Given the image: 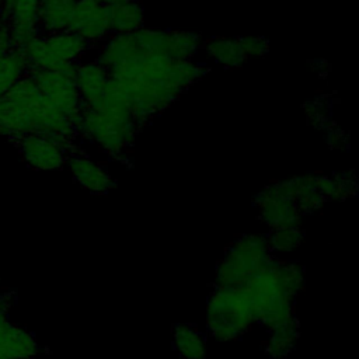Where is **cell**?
Masks as SVG:
<instances>
[{
    "mask_svg": "<svg viewBox=\"0 0 359 359\" xmlns=\"http://www.w3.org/2000/svg\"><path fill=\"white\" fill-rule=\"evenodd\" d=\"M107 72L118 83L132 118L140 128L201 80L208 69L192 60L150 56L114 66Z\"/></svg>",
    "mask_w": 359,
    "mask_h": 359,
    "instance_id": "cell-1",
    "label": "cell"
},
{
    "mask_svg": "<svg viewBox=\"0 0 359 359\" xmlns=\"http://www.w3.org/2000/svg\"><path fill=\"white\" fill-rule=\"evenodd\" d=\"M36 133L53 139L70 153L79 137L70 119L39 91L28 72L0 97V135Z\"/></svg>",
    "mask_w": 359,
    "mask_h": 359,
    "instance_id": "cell-2",
    "label": "cell"
},
{
    "mask_svg": "<svg viewBox=\"0 0 359 359\" xmlns=\"http://www.w3.org/2000/svg\"><path fill=\"white\" fill-rule=\"evenodd\" d=\"M137 129L125 95L111 77L102 97L94 105H81L76 123L77 136L91 140L114 157H119L132 146Z\"/></svg>",
    "mask_w": 359,
    "mask_h": 359,
    "instance_id": "cell-3",
    "label": "cell"
},
{
    "mask_svg": "<svg viewBox=\"0 0 359 359\" xmlns=\"http://www.w3.org/2000/svg\"><path fill=\"white\" fill-rule=\"evenodd\" d=\"M282 261L269 255L268 259L243 285L250 300L254 323L269 332L294 318L293 300L279 279Z\"/></svg>",
    "mask_w": 359,
    "mask_h": 359,
    "instance_id": "cell-4",
    "label": "cell"
},
{
    "mask_svg": "<svg viewBox=\"0 0 359 359\" xmlns=\"http://www.w3.org/2000/svg\"><path fill=\"white\" fill-rule=\"evenodd\" d=\"M254 324L250 300L243 286H215L206 306V327L219 342L245 334Z\"/></svg>",
    "mask_w": 359,
    "mask_h": 359,
    "instance_id": "cell-5",
    "label": "cell"
},
{
    "mask_svg": "<svg viewBox=\"0 0 359 359\" xmlns=\"http://www.w3.org/2000/svg\"><path fill=\"white\" fill-rule=\"evenodd\" d=\"M90 43L72 31L39 35L24 49L29 70H60L76 76L80 57Z\"/></svg>",
    "mask_w": 359,
    "mask_h": 359,
    "instance_id": "cell-6",
    "label": "cell"
},
{
    "mask_svg": "<svg viewBox=\"0 0 359 359\" xmlns=\"http://www.w3.org/2000/svg\"><path fill=\"white\" fill-rule=\"evenodd\" d=\"M271 248L264 234H244L224 252L215 272V286H243L268 259Z\"/></svg>",
    "mask_w": 359,
    "mask_h": 359,
    "instance_id": "cell-7",
    "label": "cell"
},
{
    "mask_svg": "<svg viewBox=\"0 0 359 359\" xmlns=\"http://www.w3.org/2000/svg\"><path fill=\"white\" fill-rule=\"evenodd\" d=\"M147 57L163 56L177 60H191L202 48V39L191 31L140 28L133 32Z\"/></svg>",
    "mask_w": 359,
    "mask_h": 359,
    "instance_id": "cell-8",
    "label": "cell"
},
{
    "mask_svg": "<svg viewBox=\"0 0 359 359\" xmlns=\"http://www.w3.org/2000/svg\"><path fill=\"white\" fill-rule=\"evenodd\" d=\"M254 205L258 208L259 219L272 230L300 226L302 213L293 201L289 180L264 187L254 196Z\"/></svg>",
    "mask_w": 359,
    "mask_h": 359,
    "instance_id": "cell-9",
    "label": "cell"
},
{
    "mask_svg": "<svg viewBox=\"0 0 359 359\" xmlns=\"http://www.w3.org/2000/svg\"><path fill=\"white\" fill-rule=\"evenodd\" d=\"M45 98L62 111L74 125L81 111V98L76 84V76L60 70H27Z\"/></svg>",
    "mask_w": 359,
    "mask_h": 359,
    "instance_id": "cell-10",
    "label": "cell"
},
{
    "mask_svg": "<svg viewBox=\"0 0 359 359\" xmlns=\"http://www.w3.org/2000/svg\"><path fill=\"white\" fill-rule=\"evenodd\" d=\"M6 139L34 170H60L70 154L62 144L43 135H14Z\"/></svg>",
    "mask_w": 359,
    "mask_h": 359,
    "instance_id": "cell-11",
    "label": "cell"
},
{
    "mask_svg": "<svg viewBox=\"0 0 359 359\" xmlns=\"http://www.w3.org/2000/svg\"><path fill=\"white\" fill-rule=\"evenodd\" d=\"M67 31L77 34L90 45L104 41L111 34L105 4L100 0H77Z\"/></svg>",
    "mask_w": 359,
    "mask_h": 359,
    "instance_id": "cell-12",
    "label": "cell"
},
{
    "mask_svg": "<svg viewBox=\"0 0 359 359\" xmlns=\"http://www.w3.org/2000/svg\"><path fill=\"white\" fill-rule=\"evenodd\" d=\"M66 164L74 181L90 192L104 194L115 187L114 178L102 165L77 150L69 154Z\"/></svg>",
    "mask_w": 359,
    "mask_h": 359,
    "instance_id": "cell-13",
    "label": "cell"
},
{
    "mask_svg": "<svg viewBox=\"0 0 359 359\" xmlns=\"http://www.w3.org/2000/svg\"><path fill=\"white\" fill-rule=\"evenodd\" d=\"M147 57L139 46L135 34H112L101 46L95 62L109 70L114 66Z\"/></svg>",
    "mask_w": 359,
    "mask_h": 359,
    "instance_id": "cell-14",
    "label": "cell"
},
{
    "mask_svg": "<svg viewBox=\"0 0 359 359\" xmlns=\"http://www.w3.org/2000/svg\"><path fill=\"white\" fill-rule=\"evenodd\" d=\"M39 352L36 338L11 321L0 334V359H35Z\"/></svg>",
    "mask_w": 359,
    "mask_h": 359,
    "instance_id": "cell-15",
    "label": "cell"
},
{
    "mask_svg": "<svg viewBox=\"0 0 359 359\" xmlns=\"http://www.w3.org/2000/svg\"><path fill=\"white\" fill-rule=\"evenodd\" d=\"M77 0H39L38 36L67 31Z\"/></svg>",
    "mask_w": 359,
    "mask_h": 359,
    "instance_id": "cell-16",
    "label": "cell"
},
{
    "mask_svg": "<svg viewBox=\"0 0 359 359\" xmlns=\"http://www.w3.org/2000/svg\"><path fill=\"white\" fill-rule=\"evenodd\" d=\"M108 79V72L95 60L79 65L76 73V84L83 105L91 107L102 97Z\"/></svg>",
    "mask_w": 359,
    "mask_h": 359,
    "instance_id": "cell-17",
    "label": "cell"
},
{
    "mask_svg": "<svg viewBox=\"0 0 359 359\" xmlns=\"http://www.w3.org/2000/svg\"><path fill=\"white\" fill-rule=\"evenodd\" d=\"M105 7L111 34H133L144 27V10L139 1L130 0Z\"/></svg>",
    "mask_w": 359,
    "mask_h": 359,
    "instance_id": "cell-18",
    "label": "cell"
},
{
    "mask_svg": "<svg viewBox=\"0 0 359 359\" xmlns=\"http://www.w3.org/2000/svg\"><path fill=\"white\" fill-rule=\"evenodd\" d=\"M317 175L318 174H303L289 180L292 185L293 201L302 216L313 215L321 210L327 202L318 189Z\"/></svg>",
    "mask_w": 359,
    "mask_h": 359,
    "instance_id": "cell-19",
    "label": "cell"
},
{
    "mask_svg": "<svg viewBox=\"0 0 359 359\" xmlns=\"http://www.w3.org/2000/svg\"><path fill=\"white\" fill-rule=\"evenodd\" d=\"M202 46L210 59L229 69L240 67L247 60L240 46L238 38L213 36L202 42Z\"/></svg>",
    "mask_w": 359,
    "mask_h": 359,
    "instance_id": "cell-20",
    "label": "cell"
},
{
    "mask_svg": "<svg viewBox=\"0 0 359 359\" xmlns=\"http://www.w3.org/2000/svg\"><path fill=\"white\" fill-rule=\"evenodd\" d=\"M172 344L175 351L184 359H206V341L191 324H174Z\"/></svg>",
    "mask_w": 359,
    "mask_h": 359,
    "instance_id": "cell-21",
    "label": "cell"
},
{
    "mask_svg": "<svg viewBox=\"0 0 359 359\" xmlns=\"http://www.w3.org/2000/svg\"><path fill=\"white\" fill-rule=\"evenodd\" d=\"M317 185L325 201H345L358 194V181L352 171L317 175Z\"/></svg>",
    "mask_w": 359,
    "mask_h": 359,
    "instance_id": "cell-22",
    "label": "cell"
},
{
    "mask_svg": "<svg viewBox=\"0 0 359 359\" xmlns=\"http://www.w3.org/2000/svg\"><path fill=\"white\" fill-rule=\"evenodd\" d=\"M297 338H299V321L293 318L287 324L271 331V337L264 346L265 353L275 359L285 358L293 351Z\"/></svg>",
    "mask_w": 359,
    "mask_h": 359,
    "instance_id": "cell-23",
    "label": "cell"
},
{
    "mask_svg": "<svg viewBox=\"0 0 359 359\" xmlns=\"http://www.w3.org/2000/svg\"><path fill=\"white\" fill-rule=\"evenodd\" d=\"M28 70L22 49L11 48L0 67V97L7 93Z\"/></svg>",
    "mask_w": 359,
    "mask_h": 359,
    "instance_id": "cell-24",
    "label": "cell"
},
{
    "mask_svg": "<svg viewBox=\"0 0 359 359\" xmlns=\"http://www.w3.org/2000/svg\"><path fill=\"white\" fill-rule=\"evenodd\" d=\"M304 230L300 226L273 229L268 236V244L271 250L280 252H290L297 248L304 240Z\"/></svg>",
    "mask_w": 359,
    "mask_h": 359,
    "instance_id": "cell-25",
    "label": "cell"
},
{
    "mask_svg": "<svg viewBox=\"0 0 359 359\" xmlns=\"http://www.w3.org/2000/svg\"><path fill=\"white\" fill-rule=\"evenodd\" d=\"M303 108H304L306 118L311 126H314L316 129H323V130H327L331 128L328 107L324 101L313 100V101L306 102Z\"/></svg>",
    "mask_w": 359,
    "mask_h": 359,
    "instance_id": "cell-26",
    "label": "cell"
},
{
    "mask_svg": "<svg viewBox=\"0 0 359 359\" xmlns=\"http://www.w3.org/2000/svg\"><path fill=\"white\" fill-rule=\"evenodd\" d=\"M240 46L243 49L244 56L248 57H261L269 50V41L264 36H240L238 38Z\"/></svg>",
    "mask_w": 359,
    "mask_h": 359,
    "instance_id": "cell-27",
    "label": "cell"
},
{
    "mask_svg": "<svg viewBox=\"0 0 359 359\" xmlns=\"http://www.w3.org/2000/svg\"><path fill=\"white\" fill-rule=\"evenodd\" d=\"M18 300V293L15 289H8L0 293V334L4 327L10 323V313Z\"/></svg>",
    "mask_w": 359,
    "mask_h": 359,
    "instance_id": "cell-28",
    "label": "cell"
},
{
    "mask_svg": "<svg viewBox=\"0 0 359 359\" xmlns=\"http://www.w3.org/2000/svg\"><path fill=\"white\" fill-rule=\"evenodd\" d=\"M327 143L331 149L342 150V149H346L348 146V136L339 128L331 126L330 129H327Z\"/></svg>",
    "mask_w": 359,
    "mask_h": 359,
    "instance_id": "cell-29",
    "label": "cell"
},
{
    "mask_svg": "<svg viewBox=\"0 0 359 359\" xmlns=\"http://www.w3.org/2000/svg\"><path fill=\"white\" fill-rule=\"evenodd\" d=\"M11 48H15L13 46L11 43V39H10V34H8V29L4 24L0 22V67L7 56V53L10 52Z\"/></svg>",
    "mask_w": 359,
    "mask_h": 359,
    "instance_id": "cell-30",
    "label": "cell"
},
{
    "mask_svg": "<svg viewBox=\"0 0 359 359\" xmlns=\"http://www.w3.org/2000/svg\"><path fill=\"white\" fill-rule=\"evenodd\" d=\"M15 0H3V10H1V17H3V14H6L8 10H10V7L13 6V3H14Z\"/></svg>",
    "mask_w": 359,
    "mask_h": 359,
    "instance_id": "cell-31",
    "label": "cell"
},
{
    "mask_svg": "<svg viewBox=\"0 0 359 359\" xmlns=\"http://www.w3.org/2000/svg\"><path fill=\"white\" fill-rule=\"evenodd\" d=\"M102 4L108 6V4H116V3H125V1H130V0H100Z\"/></svg>",
    "mask_w": 359,
    "mask_h": 359,
    "instance_id": "cell-32",
    "label": "cell"
},
{
    "mask_svg": "<svg viewBox=\"0 0 359 359\" xmlns=\"http://www.w3.org/2000/svg\"><path fill=\"white\" fill-rule=\"evenodd\" d=\"M1 10H3V0H0V20H1Z\"/></svg>",
    "mask_w": 359,
    "mask_h": 359,
    "instance_id": "cell-33",
    "label": "cell"
},
{
    "mask_svg": "<svg viewBox=\"0 0 359 359\" xmlns=\"http://www.w3.org/2000/svg\"><path fill=\"white\" fill-rule=\"evenodd\" d=\"M0 282H1V278H0Z\"/></svg>",
    "mask_w": 359,
    "mask_h": 359,
    "instance_id": "cell-34",
    "label": "cell"
}]
</instances>
